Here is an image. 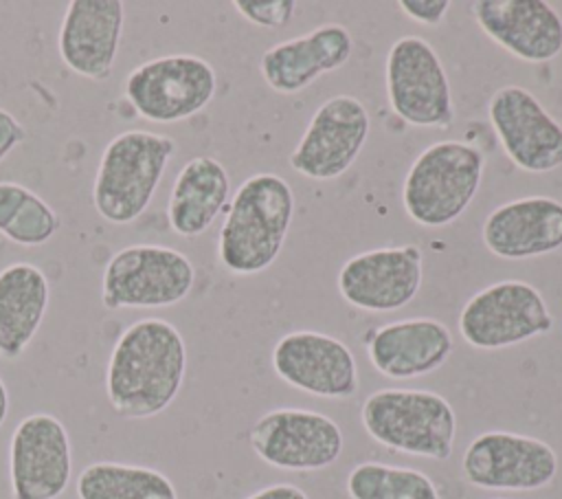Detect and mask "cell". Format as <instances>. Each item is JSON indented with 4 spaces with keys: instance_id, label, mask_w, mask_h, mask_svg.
<instances>
[{
    "instance_id": "6da1fadb",
    "label": "cell",
    "mask_w": 562,
    "mask_h": 499,
    "mask_svg": "<svg viewBox=\"0 0 562 499\" xmlns=\"http://www.w3.org/2000/svg\"><path fill=\"white\" fill-rule=\"evenodd\" d=\"M187 374V345L176 325L147 317L127 325L108 358L105 396L127 420L162 413Z\"/></svg>"
},
{
    "instance_id": "7a4b0ae2",
    "label": "cell",
    "mask_w": 562,
    "mask_h": 499,
    "mask_svg": "<svg viewBox=\"0 0 562 499\" xmlns=\"http://www.w3.org/2000/svg\"><path fill=\"white\" fill-rule=\"evenodd\" d=\"M294 215L292 187L279 174L246 178L217 237L220 264L233 275H259L279 257Z\"/></svg>"
},
{
    "instance_id": "3957f363",
    "label": "cell",
    "mask_w": 562,
    "mask_h": 499,
    "mask_svg": "<svg viewBox=\"0 0 562 499\" xmlns=\"http://www.w3.org/2000/svg\"><path fill=\"white\" fill-rule=\"evenodd\" d=\"M176 141L149 130H125L103 149L92 182V204L112 224H132L149 207Z\"/></svg>"
},
{
    "instance_id": "277c9868",
    "label": "cell",
    "mask_w": 562,
    "mask_h": 499,
    "mask_svg": "<svg viewBox=\"0 0 562 499\" xmlns=\"http://www.w3.org/2000/svg\"><path fill=\"white\" fill-rule=\"evenodd\" d=\"M364 431L382 446L443 462L452 455L457 415L452 404L428 389H378L360 411Z\"/></svg>"
},
{
    "instance_id": "5b68a950",
    "label": "cell",
    "mask_w": 562,
    "mask_h": 499,
    "mask_svg": "<svg viewBox=\"0 0 562 499\" xmlns=\"http://www.w3.org/2000/svg\"><path fill=\"white\" fill-rule=\"evenodd\" d=\"M483 165V154L463 141L428 145L404 178L402 204L408 218L428 229L452 224L474 200Z\"/></svg>"
},
{
    "instance_id": "8992f818",
    "label": "cell",
    "mask_w": 562,
    "mask_h": 499,
    "mask_svg": "<svg viewBox=\"0 0 562 499\" xmlns=\"http://www.w3.org/2000/svg\"><path fill=\"white\" fill-rule=\"evenodd\" d=\"M195 284L191 259L160 244L119 248L101 277V303L108 310L167 308L180 303Z\"/></svg>"
},
{
    "instance_id": "52a82bcc",
    "label": "cell",
    "mask_w": 562,
    "mask_h": 499,
    "mask_svg": "<svg viewBox=\"0 0 562 499\" xmlns=\"http://www.w3.org/2000/svg\"><path fill=\"white\" fill-rule=\"evenodd\" d=\"M217 90L215 68L198 55H162L136 66L123 86L136 114L176 123L202 112Z\"/></svg>"
},
{
    "instance_id": "ba28073f",
    "label": "cell",
    "mask_w": 562,
    "mask_h": 499,
    "mask_svg": "<svg viewBox=\"0 0 562 499\" xmlns=\"http://www.w3.org/2000/svg\"><path fill=\"white\" fill-rule=\"evenodd\" d=\"M553 317L540 290L520 279L496 281L472 295L461 314L459 332L476 350H501L547 334Z\"/></svg>"
},
{
    "instance_id": "9c48e42d",
    "label": "cell",
    "mask_w": 562,
    "mask_h": 499,
    "mask_svg": "<svg viewBox=\"0 0 562 499\" xmlns=\"http://www.w3.org/2000/svg\"><path fill=\"white\" fill-rule=\"evenodd\" d=\"M386 95L393 112L415 127H448L454 119L450 81L435 48L419 35L395 40L386 55Z\"/></svg>"
},
{
    "instance_id": "30bf717a",
    "label": "cell",
    "mask_w": 562,
    "mask_h": 499,
    "mask_svg": "<svg viewBox=\"0 0 562 499\" xmlns=\"http://www.w3.org/2000/svg\"><path fill=\"white\" fill-rule=\"evenodd\" d=\"M248 442L261 462L294 473L331 466L345 446L342 431L329 415L296 407L259 415Z\"/></svg>"
},
{
    "instance_id": "8fae6325",
    "label": "cell",
    "mask_w": 562,
    "mask_h": 499,
    "mask_svg": "<svg viewBox=\"0 0 562 499\" xmlns=\"http://www.w3.org/2000/svg\"><path fill=\"white\" fill-rule=\"evenodd\" d=\"M468 484L483 490H538L558 475L555 451L538 437L512 431L476 435L461 459Z\"/></svg>"
},
{
    "instance_id": "7c38bea8",
    "label": "cell",
    "mask_w": 562,
    "mask_h": 499,
    "mask_svg": "<svg viewBox=\"0 0 562 499\" xmlns=\"http://www.w3.org/2000/svg\"><path fill=\"white\" fill-rule=\"evenodd\" d=\"M70 475L72 448L61 420L50 413L22 418L9 442L11 499H59Z\"/></svg>"
},
{
    "instance_id": "4fadbf2b",
    "label": "cell",
    "mask_w": 562,
    "mask_h": 499,
    "mask_svg": "<svg viewBox=\"0 0 562 499\" xmlns=\"http://www.w3.org/2000/svg\"><path fill=\"white\" fill-rule=\"evenodd\" d=\"M369 112L351 95L329 97L290 152V167L312 180H334L358 158L369 136Z\"/></svg>"
},
{
    "instance_id": "5bb4252c",
    "label": "cell",
    "mask_w": 562,
    "mask_h": 499,
    "mask_svg": "<svg viewBox=\"0 0 562 499\" xmlns=\"http://www.w3.org/2000/svg\"><path fill=\"white\" fill-rule=\"evenodd\" d=\"M487 117L509 160L529 174L562 167V125L522 86L498 88L487 103Z\"/></svg>"
},
{
    "instance_id": "9a60e30c",
    "label": "cell",
    "mask_w": 562,
    "mask_h": 499,
    "mask_svg": "<svg viewBox=\"0 0 562 499\" xmlns=\"http://www.w3.org/2000/svg\"><path fill=\"white\" fill-rule=\"evenodd\" d=\"M422 257L424 255L415 244L358 253L342 264L338 273V292L358 310H400L419 292Z\"/></svg>"
},
{
    "instance_id": "2e32d148",
    "label": "cell",
    "mask_w": 562,
    "mask_h": 499,
    "mask_svg": "<svg viewBox=\"0 0 562 499\" xmlns=\"http://www.w3.org/2000/svg\"><path fill=\"white\" fill-rule=\"evenodd\" d=\"M274 374L294 389L318 398H351L358 391V365L351 350L336 336L296 330L272 350Z\"/></svg>"
},
{
    "instance_id": "e0dca14e",
    "label": "cell",
    "mask_w": 562,
    "mask_h": 499,
    "mask_svg": "<svg viewBox=\"0 0 562 499\" xmlns=\"http://www.w3.org/2000/svg\"><path fill=\"white\" fill-rule=\"evenodd\" d=\"M125 4L121 0H72L66 4L57 51L66 68L90 81H105L121 46Z\"/></svg>"
},
{
    "instance_id": "ac0fdd59",
    "label": "cell",
    "mask_w": 562,
    "mask_h": 499,
    "mask_svg": "<svg viewBox=\"0 0 562 499\" xmlns=\"http://www.w3.org/2000/svg\"><path fill=\"white\" fill-rule=\"evenodd\" d=\"M479 29L514 57L542 64L562 51V15L544 0H476Z\"/></svg>"
},
{
    "instance_id": "d6986e66",
    "label": "cell",
    "mask_w": 562,
    "mask_h": 499,
    "mask_svg": "<svg viewBox=\"0 0 562 499\" xmlns=\"http://www.w3.org/2000/svg\"><path fill=\"white\" fill-rule=\"evenodd\" d=\"M364 345L371 365L382 376L406 380L439 369L452 354L454 341L441 321L415 317L371 330Z\"/></svg>"
},
{
    "instance_id": "ffe728a7",
    "label": "cell",
    "mask_w": 562,
    "mask_h": 499,
    "mask_svg": "<svg viewBox=\"0 0 562 499\" xmlns=\"http://www.w3.org/2000/svg\"><path fill=\"white\" fill-rule=\"evenodd\" d=\"M485 248L501 259H531L562 248V202L527 196L496 207L483 222Z\"/></svg>"
},
{
    "instance_id": "44dd1931",
    "label": "cell",
    "mask_w": 562,
    "mask_h": 499,
    "mask_svg": "<svg viewBox=\"0 0 562 499\" xmlns=\"http://www.w3.org/2000/svg\"><path fill=\"white\" fill-rule=\"evenodd\" d=\"M351 51L353 40L342 24H321L305 35L270 46L259 59V70L274 92L294 95L321 75L345 66Z\"/></svg>"
},
{
    "instance_id": "7402d4cb",
    "label": "cell",
    "mask_w": 562,
    "mask_h": 499,
    "mask_svg": "<svg viewBox=\"0 0 562 499\" xmlns=\"http://www.w3.org/2000/svg\"><path fill=\"white\" fill-rule=\"evenodd\" d=\"M231 193L226 167L213 156L189 158L169 191L167 220L182 237L202 235L224 211Z\"/></svg>"
},
{
    "instance_id": "603a6c76",
    "label": "cell",
    "mask_w": 562,
    "mask_h": 499,
    "mask_svg": "<svg viewBox=\"0 0 562 499\" xmlns=\"http://www.w3.org/2000/svg\"><path fill=\"white\" fill-rule=\"evenodd\" d=\"M50 299L42 268L15 262L0 270V358L13 361L35 339Z\"/></svg>"
},
{
    "instance_id": "cb8c5ba5",
    "label": "cell",
    "mask_w": 562,
    "mask_h": 499,
    "mask_svg": "<svg viewBox=\"0 0 562 499\" xmlns=\"http://www.w3.org/2000/svg\"><path fill=\"white\" fill-rule=\"evenodd\" d=\"M79 499H178L171 479L149 466L94 462L75 484Z\"/></svg>"
},
{
    "instance_id": "d4e9b609",
    "label": "cell",
    "mask_w": 562,
    "mask_h": 499,
    "mask_svg": "<svg viewBox=\"0 0 562 499\" xmlns=\"http://www.w3.org/2000/svg\"><path fill=\"white\" fill-rule=\"evenodd\" d=\"M57 211L33 189L0 180V235L18 246H42L59 231Z\"/></svg>"
},
{
    "instance_id": "484cf974",
    "label": "cell",
    "mask_w": 562,
    "mask_h": 499,
    "mask_svg": "<svg viewBox=\"0 0 562 499\" xmlns=\"http://www.w3.org/2000/svg\"><path fill=\"white\" fill-rule=\"evenodd\" d=\"M345 488L351 499H441L435 481L426 473L382 462L353 466Z\"/></svg>"
},
{
    "instance_id": "4316f807",
    "label": "cell",
    "mask_w": 562,
    "mask_h": 499,
    "mask_svg": "<svg viewBox=\"0 0 562 499\" xmlns=\"http://www.w3.org/2000/svg\"><path fill=\"white\" fill-rule=\"evenodd\" d=\"M235 11L250 24L261 29H283L290 24L296 2L294 0H235Z\"/></svg>"
},
{
    "instance_id": "83f0119b",
    "label": "cell",
    "mask_w": 562,
    "mask_h": 499,
    "mask_svg": "<svg viewBox=\"0 0 562 499\" xmlns=\"http://www.w3.org/2000/svg\"><path fill=\"white\" fill-rule=\"evenodd\" d=\"M400 9L419 24L437 26L446 18L450 2L448 0H400Z\"/></svg>"
},
{
    "instance_id": "f1b7e54d",
    "label": "cell",
    "mask_w": 562,
    "mask_h": 499,
    "mask_svg": "<svg viewBox=\"0 0 562 499\" xmlns=\"http://www.w3.org/2000/svg\"><path fill=\"white\" fill-rule=\"evenodd\" d=\"M26 138L24 125L4 108H0V163Z\"/></svg>"
},
{
    "instance_id": "f546056e",
    "label": "cell",
    "mask_w": 562,
    "mask_h": 499,
    "mask_svg": "<svg viewBox=\"0 0 562 499\" xmlns=\"http://www.w3.org/2000/svg\"><path fill=\"white\" fill-rule=\"evenodd\" d=\"M246 499H310V497L294 484H272L248 495Z\"/></svg>"
},
{
    "instance_id": "4dcf8cb0",
    "label": "cell",
    "mask_w": 562,
    "mask_h": 499,
    "mask_svg": "<svg viewBox=\"0 0 562 499\" xmlns=\"http://www.w3.org/2000/svg\"><path fill=\"white\" fill-rule=\"evenodd\" d=\"M7 415H9V391H7L4 380L0 378V426L4 424Z\"/></svg>"
}]
</instances>
